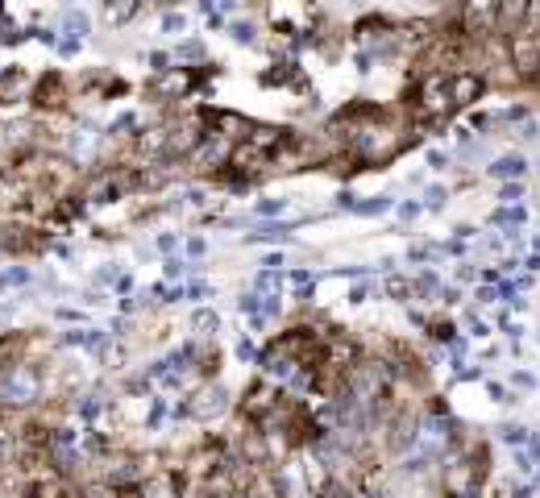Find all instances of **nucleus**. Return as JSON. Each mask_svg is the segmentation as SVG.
Masks as SVG:
<instances>
[{
  "mask_svg": "<svg viewBox=\"0 0 540 498\" xmlns=\"http://www.w3.org/2000/svg\"><path fill=\"white\" fill-rule=\"evenodd\" d=\"M387 291H391V295H408V291H412V287H408V283H403V278H387Z\"/></svg>",
  "mask_w": 540,
  "mask_h": 498,
  "instance_id": "nucleus-13",
  "label": "nucleus"
},
{
  "mask_svg": "<svg viewBox=\"0 0 540 498\" xmlns=\"http://www.w3.org/2000/svg\"><path fill=\"white\" fill-rule=\"evenodd\" d=\"M183 25H187V21H183V12H166V17H162V29H171V33H175V29H183Z\"/></svg>",
  "mask_w": 540,
  "mask_h": 498,
  "instance_id": "nucleus-11",
  "label": "nucleus"
},
{
  "mask_svg": "<svg viewBox=\"0 0 540 498\" xmlns=\"http://www.w3.org/2000/svg\"><path fill=\"white\" fill-rule=\"evenodd\" d=\"M183 270H187V266H183V262H179V258H171V262H166V274H171V278H179V274H183Z\"/></svg>",
  "mask_w": 540,
  "mask_h": 498,
  "instance_id": "nucleus-15",
  "label": "nucleus"
},
{
  "mask_svg": "<svg viewBox=\"0 0 540 498\" xmlns=\"http://www.w3.org/2000/svg\"><path fill=\"white\" fill-rule=\"evenodd\" d=\"M503 441H507V445H524V428H520V424H507V428H503Z\"/></svg>",
  "mask_w": 540,
  "mask_h": 498,
  "instance_id": "nucleus-10",
  "label": "nucleus"
},
{
  "mask_svg": "<svg viewBox=\"0 0 540 498\" xmlns=\"http://www.w3.org/2000/svg\"><path fill=\"white\" fill-rule=\"evenodd\" d=\"M229 407V395H225V386H200L183 407H179V416H187V420H212V416H220Z\"/></svg>",
  "mask_w": 540,
  "mask_h": 498,
  "instance_id": "nucleus-2",
  "label": "nucleus"
},
{
  "mask_svg": "<svg viewBox=\"0 0 540 498\" xmlns=\"http://www.w3.org/2000/svg\"><path fill=\"white\" fill-rule=\"evenodd\" d=\"M200 54H204L200 42H183V46H179V58H200Z\"/></svg>",
  "mask_w": 540,
  "mask_h": 498,
  "instance_id": "nucleus-12",
  "label": "nucleus"
},
{
  "mask_svg": "<svg viewBox=\"0 0 540 498\" xmlns=\"http://www.w3.org/2000/svg\"><path fill=\"white\" fill-rule=\"evenodd\" d=\"M482 87H487V79L478 71H462L449 79V104H474L482 96Z\"/></svg>",
  "mask_w": 540,
  "mask_h": 498,
  "instance_id": "nucleus-3",
  "label": "nucleus"
},
{
  "mask_svg": "<svg viewBox=\"0 0 540 498\" xmlns=\"http://www.w3.org/2000/svg\"><path fill=\"white\" fill-rule=\"evenodd\" d=\"M491 170H495V175H524V158H520V154H507V158H499Z\"/></svg>",
  "mask_w": 540,
  "mask_h": 498,
  "instance_id": "nucleus-5",
  "label": "nucleus"
},
{
  "mask_svg": "<svg viewBox=\"0 0 540 498\" xmlns=\"http://www.w3.org/2000/svg\"><path fill=\"white\" fill-rule=\"evenodd\" d=\"M516 195H524V187H520V183H516V187H503V199H507V204H512Z\"/></svg>",
  "mask_w": 540,
  "mask_h": 498,
  "instance_id": "nucleus-16",
  "label": "nucleus"
},
{
  "mask_svg": "<svg viewBox=\"0 0 540 498\" xmlns=\"http://www.w3.org/2000/svg\"><path fill=\"white\" fill-rule=\"evenodd\" d=\"M433 337H437V341H453V324H449V320H437V324H433Z\"/></svg>",
  "mask_w": 540,
  "mask_h": 498,
  "instance_id": "nucleus-9",
  "label": "nucleus"
},
{
  "mask_svg": "<svg viewBox=\"0 0 540 498\" xmlns=\"http://www.w3.org/2000/svg\"><path fill=\"white\" fill-rule=\"evenodd\" d=\"M104 12H108V21H129V17H137V4H116V8L108 4Z\"/></svg>",
  "mask_w": 540,
  "mask_h": 498,
  "instance_id": "nucleus-7",
  "label": "nucleus"
},
{
  "mask_svg": "<svg viewBox=\"0 0 540 498\" xmlns=\"http://www.w3.org/2000/svg\"><path fill=\"white\" fill-rule=\"evenodd\" d=\"M233 37H237V42H254V25H250V21H237V25H233Z\"/></svg>",
  "mask_w": 540,
  "mask_h": 498,
  "instance_id": "nucleus-8",
  "label": "nucleus"
},
{
  "mask_svg": "<svg viewBox=\"0 0 540 498\" xmlns=\"http://www.w3.org/2000/svg\"><path fill=\"white\" fill-rule=\"evenodd\" d=\"M237 308H241V312H250V316H254V312H258V295H241V299H237Z\"/></svg>",
  "mask_w": 540,
  "mask_h": 498,
  "instance_id": "nucleus-14",
  "label": "nucleus"
},
{
  "mask_svg": "<svg viewBox=\"0 0 540 498\" xmlns=\"http://www.w3.org/2000/svg\"><path fill=\"white\" fill-rule=\"evenodd\" d=\"M216 324H220V320H216V312H200V316H195L200 337H212V332H216Z\"/></svg>",
  "mask_w": 540,
  "mask_h": 498,
  "instance_id": "nucleus-6",
  "label": "nucleus"
},
{
  "mask_svg": "<svg viewBox=\"0 0 540 498\" xmlns=\"http://www.w3.org/2000/svg\"><path fill=\"white\" fill-rule=\"evenodd\" d=\"M445 104H449V79L445 75H428L420 83V108L424 112H445Z\"/></svg>",
  "mask_w": 540,
  "mask_h": 498,
  "instance_id": "nucleus-4",
  "label": "nucleus"
},
{
  "mask_svg": "<svg viewBox=\"0 0 540 498\" xmlns=\"http://www.w3.org/2000/svg\"><path fill=\"white\" fill-rule=\"evenodd\" d=\"M67 100H71V83H67L62 71H42V75L33 79V87H29L33 112H46V116H50V112H62Z\"/></svg>",
  "mask_w": 540,
  "mask_h": 498,
  "instance_id": "nucleus-1",
  "label": "nucleus"
}]
</instances>
